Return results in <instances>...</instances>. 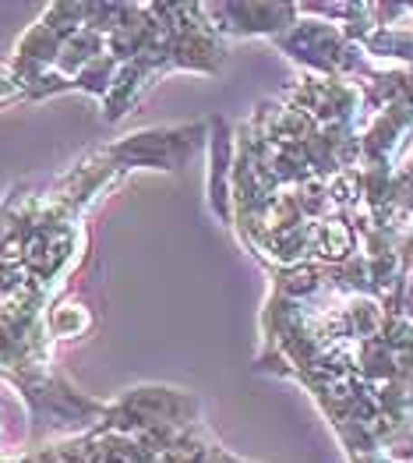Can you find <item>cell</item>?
I'll use <instances>...</instances> for the list:
<instances>
[]
</instances>
